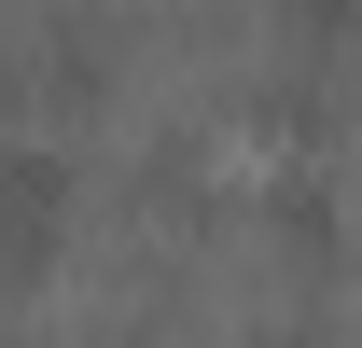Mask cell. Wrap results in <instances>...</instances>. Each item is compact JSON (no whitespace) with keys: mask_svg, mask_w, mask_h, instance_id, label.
<instances>
[{"mask_svg":"<svg viewBox=\"0 0 362 348\" xmlns=\"http://www.w3.org/2000/svg\"><path fill=\"white\" fill-rule=\"evenodd\" d=\"M70 195H84L70 153H42V139L0 153V279H14V293H42L56 265H70Z\"/></svg>","mask_w":362,"mask_h":348,"instance_id":"1","label":"cell"},{"mask_svg":"<svg viewBox=\"0 0 362 348\" xmlns=\"http://www.w3.org/2000/svg\"><path fill=\"white\" fill-rule=\"evenodd\" d=\"M279 28H293L307 56H334V28H349V0H279Z\"/></svg>","mask_w":362,"mask_h":348,"instance_id":"2","label":"cell"},{"mask_svg":"<svg viewBox=\"0 0 362 348\" xmlns=\"http://www.w3.org/2000/svg\"><path fill=\"white\" fill-rule=\"evenodd\" d=\"M265 348H320V335H307V320H293V335H265Z\"/></svg>","mask_w":362,"mask_h":348,"instance_id":"3","label":"cell"},{"mask_svg":"<svg viewBox=\"0 0 362 348\" xmlns=\"http://www.w3.org/2000/svg\"><path fill=\"white\" fill-rule=\"evenodd\" d=\"M70 348H139V335H70Z\"/></svg>","mask_w":362,"mask_h":348,"instance_id":"4","label":"cell"}]
</instances>
